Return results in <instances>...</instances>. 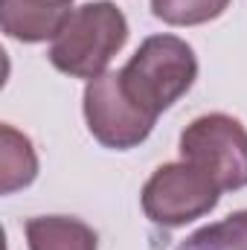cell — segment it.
<instances>
[{"mask_svg": "<svg viewBox=\"0 0 247 250\" xmlns=\"http://www.w3.org/2000/svg\"><path fill=\"white\" fill-rule=\"evenodd\" d=\"M198 76L192 47L175 35H151L120 70L123 90L145 114L157 117L172 108Z\"/></svg>", "mask_w": 247, "mask_h": 250, "instance_id": "cell-1", "label": "cell"}, {"mask_svg": "<svg viewBox=\"0 0 247 250\" xmlns=\"http://www.w3.org/2000/svg\"><path fill=\"white\" fill-rule=\"evenodd\" d=\"M128 41V21L108 0L84 3L53 38L50 62L76 79H96Z\"/></svg>", "mask_w": 247, "mask_h": 250, "instance_id": "cell-2", "label": "cell"}, {"mask_svg": "<svg viewBox=\"0 0 247 250\" xmlns=\"http://www.w3.org/2000/svg\"><path fill=\"white\" fill-rule=\"evenodd\" d=\"M181 154L218 189L247 187V131L227 114H206L186 125Z\"/></svg>", "mask_w": 247, "mask_h": 250, "instance_id": "cell-3", "label": "cell"}, {"mask_svg": "<svg viewBox=\"0 0 247 250\" xmlns=\"http://www.w3.org/2000/svg\"><path fill=\"white\" fill-rule=\"evenodd\" d=\"M218 192L192 163H166L143 187V212L160 227H184L215 209Z\"/></svg>", "mask_w": 247, "mask_h": 250, "instance_id": "cell-4", "label": "cell"}, {"mask_svg": "<svg viewBox=\"0 0 247 250\" xmlns=\"http://www.w3.org/2000/svg\"><path fill=\"white\" fill-rule=\"evenodd\" d=\"M84 120L102 146L125 151L151 134L157 117L145 114L128 99L120 73H102L84 87Z\"/></svg>", "mask_w": 247, "mask_h": 250, "instance_id": "cell-5", "label": "cell"}, {"mask_svg": "<svg viewBox=\"0 0 247 250\" xmlns=\"http://www.w3.org/2000/svg\"><path fill=\"white\" fill-rule=\"evenodd\" d=\"M73 12V0H0V26L15 41L38 44L56 38Z\"/></svg>", "mask_w": 247, "mask_h": 250, "instance_id": "cell-6", "label": "cell"}, {"mask_svg": "<svg viewBox=\"0 0 247 250\" xmlns=\"http://www.w3.org/2000/svg\"><path fill=\"white\" fill-rule=\"evenodd\" d=\"M29 250H96V233L67 215H38L26 221Z\"/></svg>", "mask_w": 247, "mask_h": 250, "instance_id": "cell-7", "label": "cell"}, {"mask_svg": "<svg viewBox=\"0 0 247 250\" xmlns=\"http://www.w3.org/2000/svg\"><path fill=\"white\" fill-rule=\"evenodd\" d=\"M38 175V157L32 143L12 125H0V192L12 195L15 189L29 187Z\"/></svg>", "mask_w": 247, "mask_h": 250, "instance_id": "cell-8", "label": "cell"}, {"mask_svg": "<svg viewBox=\"0 0 247 250\" xmlns=\"http://www.w3.org/2000/svg\"><path fill=\"white\" fill-rule=\"evenodd\" d=\"M178 250H247V209L195 230Z\"/></svg>", "mask_w": 247, "mask_h": 250, "instance_id": "cell-9", "label": "cell"}, {"mask_svg": "<svg viewBox=\"0 0 247 250\" xmlns=\"http://www.w3.org/2000/svg\"><path fill=\"white\" fill-rule=\"evenodd\" d=\"M227 6L230 0H151L154 18L172 26H195V23L215 21Z\"/></svg>", "mask_w": 247, "mask_h": 250, "instance_id": "cell-10", "label": "cell"}]
</instances>
